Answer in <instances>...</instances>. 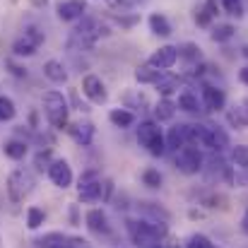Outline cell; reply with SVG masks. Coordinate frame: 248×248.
I'll return each instance as SVG.
<instances>
[{
  "mask_svg": "<svg viewBox=\"0 0 248 248\" xmlns=\"http://www.w3.org/2000/svg\"><path fill=\"white\" fill-rule=\"evenodd\" d=\"M232 159H234L236 166H241V169L248 171V145H236L232 150Z\"/></svg>",
  "mask_w": 248,
  "mask_h": 248,
  "instance_id": "obj_29",
  "label": "cell"
},
{
  "mask_svg": "<svg viewBox=\"0 0 248 248\" xmlns=\"http://www.w3.org/2000/svg\"><path fill=\"white\" fill-rule=\"evenodd\" d=\"M178 56H186V58L195 61V58H200V48H198L195 44H186V46H183V51L178 48Z\"/></svg>",
  "mask_w": 248,
  "mask_h": 248,
  "instance_id": "obj_33",
  "label": "cell"
},
{
  "mask_svg": "<svg viewBox=\"0 0 248 248\" xmlns=\"http://www.w3.org/2000/svg\"><path fill=\"white\" fill-rule=\"evenodd\" d=\"M176 104L169 99V96H164V99H159L157 101V106H155V118H157V123H166V121H171L173 118V113H176Z\"/></svg>",
  "mask_w": 248,
  "mask_h": 248,
  "instance_id": "obj_22",
  "label": "cell"
},
{
  "mask_svg": "<svg viewBox=\"0 0 248 248\" xmlns=\"http://www.w3.org/2000/svg\"><path fill=\"white\" fill-rule=\"evenodd\" d=\"M44 44V31L36 29V27H27L24 34L19 39H15L12 44V53L17 58H24V56H34L39 51V46Z\"/></svg>",
  "mask_w": 248,
  "mask_h": 248,
  "instance_id": "obj_5",
  "label": "cell"
},
{
  "mask_svg": "<svg viewBox=\"0 0 248 248\" xmlns=\"http://www.w3.org/2000/svg\"><path fill=\"white\" fill-rule=\"evenodd\" d=\"M162 78H164V73L157 70V68H152L150 63H147V65H140V68L135 70V80L140 84H157Z\"/></svg>",
  "mask_w": 248,
  "mask_h": 248,
  "instance_id": "obj_21",
  "label": "cell"
},
{
  "mask_svg": "<svg viewBox=\"0 0 248 248\" xmlns=\"http://www.w3.org/2000/svg\"><path fill=\"white\" fill-rule=\"evenodd\" d=\"M44 75L53 84H65L68 82V70L61 61H46L44 63Z\"/></svg>",
  "mask_w": 248,
  "mask_h": 248,
  "instance_id": "obj_17",
  "label": "cell"
},
{
  "mask_svg": "<svg viewBox=\"0 0 248 248\" xmlns=\"http://www.w3.org/2000/svg\"><path fill=\"white\" fill-rule=\"evenodd\" d=\"M17 116L15 101L10 96H0V121H12Z\"/></svg>",
  "mask_w": 248,
  "mask_h": 248,
  "instance_id": "obj_28",
  "label": "cell"
},
{
  "mask_svg": "<svg viewBox=\"0 0 248 248\" xmlns=\"http://www.w3.org/2000/svg\"><path fill=\"white\" fill-rule=\"evenodd\" d=\"M111 7H121V10H128V7H133L135 5V0H106Z\"/></svg>",
  "mask_w": 248,
  "mask_h": 248,
  "instance_id": "obj_36",
  "label": "cell"
},
{
  "mask_svg": "<svg viewBox=\"0 0 248 248\" xmlns=\"http://www.w3.org/2000/svg\"><path fill=\"white\" fill-rule=\"evenodd\" d=\"M202 152L198 147H190V145H183L181 150H176V169L186 176H193L198 171H202Z\"/></svg>",
  "mask_w": 248,
  "mask_h": 248,
  "instance_id": "obj_6",
  "label": "cell"
},
{
  "mask_svg": "<svg viewBox=\"0 0 248 248\" xmlns=\"http://www.w3.org/2000/svg\"><path fill=\"white\" fill-rule=\"evenodd\" d=\"M239 80H241L244 84H248V65H246V68H241V70H239Z\"/></svg>",
  "mask_w": 248,
  "mask_h": 248,
  "instance_id": "obj_37",
  "label": "cell"
},
{
  "mask_svg": "<svg viewBox=\"0 0 248 248\" xmlns=\"http://www.w3.org/2000/svg\"><path fill=\"white\" fill-rule=\"evenodd\" d=\"M68 130H70V138L78 145H82V147L92 145V140H94V123H89V121H80V123H75Z\"/></svg>",
  "mask_w": 248,
  "mask_h": 248,
  "instance_id": "obj_14",
  "label": "cell"
},
{
  "mask_svg": "<svg viewBox=\"0 0 248 248\" xmlns=\"http://www.w3.org/2000/svg\"><path fill=\"white\" fill-rule=\"evenodd\" d=\"M138 142L145 147L152 157H162L166 152V138L157 121H142L138 125Z\"/></svg>",
  "mask_w": 248,
  "mask_h": 248,
  "instance_id": "obj_2",
  "label": "cell"
},
{
  "mask_svg": "<svg viewBox=\"0 0 248 248\" xmlns=\"http://www.w3.org/2000/svg\"><path fill=\"white\" fill-rule=\"evenodd\" d=\"M181 111H186V113H198L200 108H202V99H198V94L195 92H190V89H183L181 94H178V104H176Z\"/></svg>",
  "mask_w": 248,
  "mask_h": 248,
  "instance_id": "obj_19",
  "label": "cell"
},
{
  "mask_svg": "<svg viewBox=\"0 0 248 248\" xmlns=\"http://www.w3.org/2000/svg\"><path fill=\"white\" fill-rule=\"evenodd\" d=\"M241 232H244V234L248 236V212L244 215V217H241Z\"/></svg>",
  "mask_w": 248,
  "mask_h": 248,
  "instance_id": "obj_38",
  "label": "cell"
},
{
  "mask_svg": "<svg viewBox=\"0 0 248 248\" xmlns=\"http://www.w3.org/2000/svg\"><path fill=\"white\" fill-rule=\"evenodd\" d=\"M34 164H36V169H41V171H44V169L48 171V166L53 164V162H51V152H39L36 159H34Z\"/></svg>",
  "mask_w": 248,
  "mask_h": 248,
  "instance_id": "obj_34",
  "label": "cell"
},
{
  "mask_svg": "<svg viewBox=\"0 0 248 248\" xmlns=\"http://www.w3.org/2000/svg\"><path fill=\"white\" fill-rule=\"evenodd\" d=\"M147 24H150V31L157 34V36H169V34L173 31V29H171V22L166 19L162 12H152L150 19H147Z\"/></svg>",
  "mask_w": 248,
  "mask_h": 248,
  "instance_id": "obj_20",
  "label": "cell"
},
{
  "mask_svg": "<svg viewBox=\"0 0 248 248\" xmlns=\"http://www.w3.org/2000/svg\"><path fill=\"white\" fill-rule=\"evenodd\" d=\"M44 222H46V212H44L41 207H34V205H31V207L27 210V227H29V229H39Z\"/></svg>",
  "mask_w": 248,
  "mask_h": 248,
  "instance_id": "obj_26",
  "label": "cell"
},
{
  "mask_svg": "<svg viewBox=\"0 0 248 248\" xmlns=\"http://www.w3.org/2000/svg\"><path fill=\"white\" fill-rule=\"evenodd\" d=\"M56 12H58V19H63V22H75V19H82L84 17L87 2H84V0H63V2H58Z\"/></svg>",
  "mask_w": 248,
  "mask_h": 248,
  "instance_id": "obj_12",
  "label": "cell"
},
{
  "mask_svg": "<svg viewBox=\"0 0 248 248\" xmlns=\"http://www.w3.org/2000/svg\"><path fill=\"white\" fill-rule=\"evenodd\" d=\"M27 142H22V140H7L5 145H2V155L5 157H10V159H24L27 157Z\"/></svg>",
  "mask_w": 248,
  "mask_h": 248,
  "instance_id": "obj_23",
  "label": "cell"
},
{
  "mask_svg": "<svg viewBox=\"0 0 248 248\" xmlns=\"http://www.w3.org/2000/svg\"><path fill=\"white\" fill-rule=\"evenodd\" d=\"M29 2H31L34 7H44V5H46V0H29Z\"/></svg>",
  "mask_w": 248,
  "mask_h": 248,
  "instance_id": "obj_39",
  "label": "cell"
},
{
  "mask_svg": "<svg viewBox=\"0 0 248 248\" xmlns=\"http://www.w3.org/2000/svg\"><path fill=\"white\" fill-rule=\"evenodd\" d=\"M104 188H106V181L99 178L96 171H87L82 178H80V200L82 202H96L104 198Z\"/></svg>",
  "mask_w": 248,
  "mask_h": 248,
  "instance_id": "obj_7",
  "label": "cell"
},
{
  "mask_svg": "<svg viewBox=\"0 0 248 248\" xmlns=\"http://www.w3.org/2000/svg\"><path fill=\"white\" fill-rule=\"evenodd\" d=\"M44 111H46L48 123H51L56 130H63V128L68 125L70 104H68V99L63 96V92H58V89L46 92V94H44Z\"/></svg>",
  "mask_w": 248,
  "mask_h": 248,
  "instance_id": "obj_1",
  "label": "cell"
},
{
  "mask_svg": "<svg viewBox=\"0 0 248 248\" xmlns=\"http://www.w3.org/2000/svg\"><path fill=\"white\" fill-rule=\"evenodd\" d=\"M234 27L232 24H217V27H212V31H210V36H212V41H217V44H224V41H229L232 36H234Z\"/></svg>",
  "mask_w": 248,
  "mask_h": 248,
  "instance_id": "obj_25",
  "label": "cell"
},
{
  "mask_svg": "<svg viewBox=\"0 0 248 248\" xmlns=\"http://www.w3.org/2000/svg\"><path fill=\"white\" fill-rule=\"evenodd\" d=\"M222 5H224V10H227L229 15H234V17H241V15H244L241 0H222Z\"/></svg>",
  "mask_w": 248,
  "mask_h": 248,
  "instance_id": "obj_32",
  "label": "cell"
},
{
  "mask_svg": "<svg viewBox=\"0 0 248 248\" xmlns=\"http://www.w3.org/2000/svg\"><path fill=\"white\" fill-rule=\"evenodd\" d=\"M176 61H178V46H162V48H157V51L147 58V63H150L152 68H157V70L173 68Z\"/></svg>",
  "mask_w": 248,
  "mask_h": 248,
  "instance_id": "obj_11",
  "label": "cell"
},
{
  "mask_svg": "<svg viewBox=\"0 0 248 248\" xmlns=\"http://www.w3.org/2000/svg\"><path fill=\"white\" fill-rule=\"evenodd\" d=\"M200 99H202V108H205V111H222V108L227 106V94H224V89H219V87H215V84H202Z\"/></svg>",
  "mask_w": 248,
  "mask_h": 248,
  "instance_id": "obj_8",
  "label": "cell"
},
{
  "mask_svg": "<svg viewBox=\"0 0 248 248\" xmlns=\"http://www.w3.org/2000/svg\"><path fill=\"white\" fill-rule=\"evenodd\" d=\"M84 222H87V229L94 232V234H108L111 227H108V217L101 212V210H89L84 215Z\"/></svg>",
  "mask_w": 248,
  "mask_h": 248,
  "instance_id": "obj_13",
  "label": "cell"
},
{
  "mask_svg": "<svg viewBox=\"0 0 248 248\" xmlns=\"http://www.w3.org/2000/svg\"><path fill=\"white\" fill-rule=\"evenodd\" d=\"M178 84H181L178 78H162L155 87H157V92H159L162 96H171L173 92H178Z\"/></svg>",
  "mask_w": 248,
  "mask_h": 248,
  "instance_id": "obj_27",
  "label": "cell"
},
{
  "mask_svg": "<svg viewBox=\"0 0 248 248\" xmlns=\"http://www.w3.org/2000/svg\"><path fill=\"white\" fill-rule=\"evenodd\" d=\"M217 12H219L217 0H205V5L200 10H195V24L198 27H210L212 19L217 17Z\"/></svg>",
  "mask_w": 248,
  "mask_h": 248,
  "instance_id": "obj_18",
  "label": "cell"
},
{
  "mask_svg": "<svg viewBox=\"0 0 248 248\" xmlns=\"http://www.w3.org/2000/svg\"><path fill=\"white\" fill-rule=\"evenodd\" d=\"M108 121H111L116 128H130V125L135 123V116H133L130 111H125V108H113V111L108 113Z\"/></svg>",
  "mask_w": 248,
  "mask_h": 248,
  "instance_id": "obj_24",
  "label": "cell"
},
{
  "mask_svg": "<svg viewBox=\"0 0 248 248\" xmlns=\"http://www.w3.org/2000/svg\"><path fill=\"white\" fill-rule=\"evenodd\" d=\"M183 145H188V125L186 123H178L173 128H169V135H166V150H181Z\"/></svg>",
  "mask_w": 248,
  "mask_h": 248,
  "instance_id": "obj_15",
  "label": "cell"
},
{
  "mask_svg": "<svg viewBox=\"0 0 248 248\" xmlns=\"http://www.w3.org/2000/svg\"><path fill=\"white\" fill-rule=\"evenodd\" d=\"M135 22H138V17H123V15L116 17V24H121V29H130Z\"/></svg>",
  "mask_w": 248,
  "mask_h": 248,
  "instance_id": "obj_35",
  "label": "cell"
},
{
  "mask_svg": "<svg viewBox=\"0 0 248 248\" xmlns=\"http://www.w3.org/2000/svg\"><path fill=\"white\" fill-rule=\"evenodd\" d=\"M82 92L92 104H106L108 101V92H106V87L101 82V78H96V75H87L84 78Z\"/></svg>",
  "mask_w": 248,
  "mask_h": 248,
  "instance_id": "obj_10",
  "label": "cell"
},
{
  "mask_svg": "<svg viewBox=\"0 0 248 248\" xmlns=\"http://www.w3.org/2000/svg\"><path fill=\"white\" fill-rule=\"evenodd\" d=\"M186 248H217V246H215L207 236H202V234H193V236H188Z\"/></svg>",
  "mask_w": 248,
  "mask_h": 248,
  "instance_id": "obj_30",
  "label": "cell"
},
{
  "mask_svg": "<svg viewBox=\"0 0 248 248\" xmlns=\"http://www.w3.org/2000/svg\"><path fill=\"white\" fill-rule=\"evenodd\" d=\"M51 248H73V246H65V244L61 241V244H56V246H51Z\"/></svg>",
  "mask_w": 248,
  "mask_h": 248,
  "instance_id": "obj_40",
  "label": "cell"
},
{
  "mask_svg": "<svg viewBox=\"0 0 248 248\" xmlns=\"http://www.w3.org/2000/svg\"><path fill=\"white\" fill-rule=\"evenodd\" d=\"M155 248H162V246H155Z\"/></svg>",
  "mask_w": 248,
  "mask_h": 248,
  "instance_id": "obj_42",
  "label": "cell"
},
{
  "mask_svg": "<svg viewBox=\"0 0 248 248\" xmlns=\"http://www.w3.org/2000/svg\"><path fill=\"white\" fill-rule=\"evenodd\" d=\"M48 178H51L53 186L65 190V188L73 186V169H70V164L65 159H56L53 164L48 166Z\"/></svg>",
  "mask_w": 248,
  "mask_h": 248,
  "instance_id": "obj_9",
  "label": "cell"
},
{
  "mask_svg": "<svg viewBox=\"0 0 248 248\" xmlns=\"http://www.w3.org/2000/svg\"><path fill=\"white\" fill-rule=\"evenodd\" d=\"M227 121H229L234 128H248V99L234 104V106L227 111Z\"/></svg>",
  "mask_w": 248,
  "mask_h": 248,
  "instance_id": "obj_16",
  "label": "cell"
},
{
  "mask_svg": "<svg viewBox=\"0 0 248 248\" xmlns=\"http://www.w3.org/2000/svg\"><path fill=\"white\" fill-rule=\"evenodd\" d=\"M241 53H244V56L248 58V46H244V48H241Z\"/></svg>",
  "mask_w": 248,
  "mask_h": 248,
  "instance_id": "obj_41",
  "label": "cell"
},
{
  "mask_svg": "<svg viewBox=\"0 0 248 248\" xmlns=\"http://www.w3.org/2000/svg\"><path fill=\"white\" fill-rule=\"evenodd\" d=\"M31 190H34V176H31L27 169H15V171L7 176V193H10V200L22 202Z\"/></svg>",
  "mask_w": 248,
  "mask_h": 248,
  "instance_id": "obj_4",
  "label": "cell"
},
{
  "mask_svg": "<svg viewBox=\"0 0 248 248\" xmlns=\"http://www.w3.org/2000/svg\"><path fill=\"white\" fill-rule=\"evenodd\" d=\"M128 234L135 244L140 246H152L166 234V227L159 222H147V219H130L128 222Z\"/></svg>",
  "mask_w": 248,
  "mask_h": 248,
  "instance_id": "obj_3",
  "label": "cell"
},
{
  "mask_svg": "<svg viewBox=\"0 0 248 248\" xmlns=\"http://www.w3.org/2000/svg\"><path fill=\"white\" fill-rule=\"evenodd\" d=\"M142 183H145L147 188H159V186H162V173H159L157 169H147V171L142 173Z\"/></svg>",
  "mask_w": 248,
  "mask_h": 248,
  "instance_id": "obj_31",
  "label": "cell"
}]
</instances>
